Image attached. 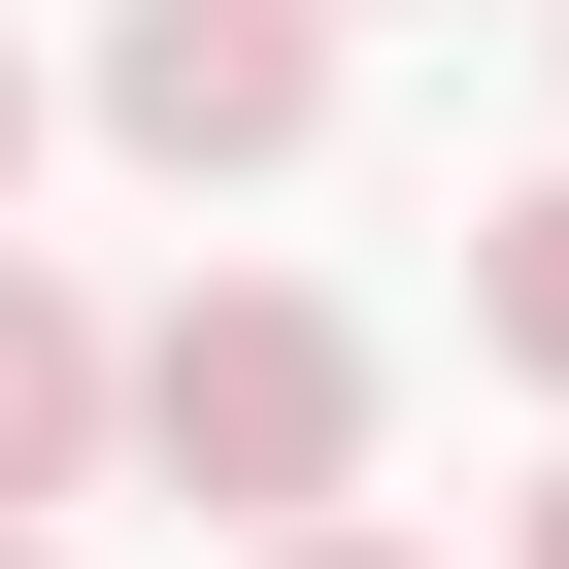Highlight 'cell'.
<instances>
[{
	"instance_id": "obj_1",
	"label": "cell",
	"mask_w": 569,
	"mask_h": 569,
	"mask_svg": "<svg viewBox=\"0 0 569 569\" xmlns=\"http://www.w3.org/2000/svg\"><path fill=\"white\" fill-rule=\"evenodd\" d=\"M101 436H134L168 502H234V536H302V502L369 469V336L302 302V268H201V302L134 336V402H101Z\"/></svg>"
},
{
	"instance_id": "obj_2",
	"label": "cell",
	"mask_w": 569,
	"mask_h": 569,
	"mask_svg": "<svg viewBox=\"0 0 569 569\" xmlns=\"http://www.w3.org/2000/svg\"><path fill=\"white\" fill-rule=\"evenodd\" d=\"M101 134L201 201V168H302L336 134V0H101Z\"/></svg>"
},
{
	"instance_id": "obj_3",
	"label": "cell",
	"mask_w": 569,
	"mask_h": 569,
	"mask_svg": "<svg viewBox=\"0 0 569 569\" xmlns=\"http://www.w3.org/2000/svg\"><path fill=\"white\" fill-rule=\"evenodd\" d=\"M101 402H134V336L68 302V268H0V536H68V502H101Z\"/></svg>"
},
{
	"instance_id": "obj_4",
	"label": "cell",
	"mask_w": 569,
	"mask_h": 569,
	"mask_svg": "<svg viewBox=\"0 0 569 569\" xmlns=\"http://www.w3.org/2000/svg\"><path fill=\"white\" fill-rule=\"evenodd\" d=\"M469 336H502V369H536V402H569V168H536V201H502V234H469Z\"/></svg>"
},
{
	"instance_id": "obj_5",
	"label": "cell",
	"mask_w": 569,
	"mask_h": 569,
	"mask_svg": "<svg viewBox=\"0 0 569 569\" xmlns=\"http://www.w3.org/2000/svg\"><path fill=\"white\" fill-rule=\"evenodd\" d=\"M268 569H402V536H336V502H302V536H268Z\"/></svg>"
},
{
	"instance_id": "obj_6",
	"label": "cell",
	"mask_w": 569,
	"mask_h": 569,
	"mask_svg": "<svg viewBox=\"0 0 569 569\" xmlns=\"http://www.w3.org/2000/svg\"><path fill=\"white\" fill-rule=\"evenodd\" d=\"M0 201H34V68H0Z\"/></svg>"
},
{
	"instance_id": "obj_7",
	"label": "cell",
	"mask_w": 569,
	"mask_h": 569,
	"mask_svg": "<svg viewBox=\"0 0 569 569\" xmlns=\"http://www.w3.org/2000/svg\"><path fill=\"white\" fill-rule=\"evenodd\" d=\"M502 569H569V469H536V536H502Z\"/></svg>"
},
{
	"instance_id": "obj_8",
	"label": "cell",
	"mask_w": 569,
	"mask_h": 569,
	"mask_svg": "<svg viewBox=\"0 0 569 569\" xmlns=\"http://www.w3.org/2000/svg\"><path fill=\"white\" fill-rule=\"evenodd\" d=\"M0 569H68V536H0Z\"/></svg>"
}]
</instances>
